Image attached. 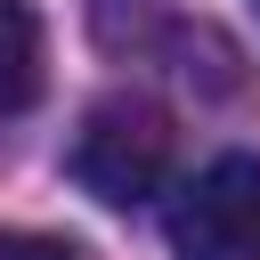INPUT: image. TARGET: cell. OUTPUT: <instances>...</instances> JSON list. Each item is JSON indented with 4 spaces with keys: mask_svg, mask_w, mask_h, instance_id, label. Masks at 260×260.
I'll list each match as a JSON object with an SVG mask.
<instances>
[{
    "mask_svg": "<svg viewBox=\"0 0 260 260\" xmlns=\"http://www.w3.org/2000/svg\"><path fill=\"white\" fill-rule=\"evenodd\" d=\"M65 171L98 203H146L171 179V122L146 98H106V106L81 114V130L65 146Z\"/></svg>",
    "mask_w": 260,
    "mask_h": 260,
    "instance_id": "obj_1",
    "label": "cell"
},
{
    "mask_svg": "<svg viewBox=\"0 0 260 260\" xmlns=\"http://www.w3.org/2000/svg\"><path fill=\"white\" fill-rule=\"evenodd\" d=\"M171 260H260V154L203 162L162 211Z\"/></svg>",
    "mask_w": 260,
    "mask_h": 260,
    "instance_id": "obj_2",
    "label": "cell"
},
{
    "mask_svg": "<svg viewBox=\"0 0 260 260\" xmlns=\"http://www.w3.org/2000/svg\"><path fill=\"white\" fill-rule=\"evenodd\" d=\"M41 98V16L24 0H0V114H24Z\"/></svg>",
    "mask_w": 260,
    "mask_h": 260,
    "instance_id": "obj_3",
    "label": "cell"
},
{
    "mask_svg": "<svg viewBox=\"0 0 260 260\" xmlns=\"http://www.w3.org/2000/svg\"><path fill=\"white\" fill-rule=\"evenodd\" d=\"M0 260H89V252L65 236H41V228H0Z\"/></svg>",
    "mask_w": 260,
    "mask_h": 260,
    "instance_id": "obj_4",
    "label": "cell"
},
{
    "mask_svg": "<svg viewBox=\"0 0 260 260\" xmlns=\"http://www.w3.org/2000/svg\"><path fill=\"white\" fill-rule=\"evenodd\" d=\"M252 8H260V0H252Z\"/></svg>",
    "mask_w": 260,
    "mask_h": 260,
    "instance_id": "obj_5",
    "label": "cell"
}]
</instances>
